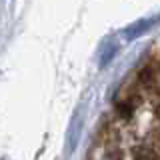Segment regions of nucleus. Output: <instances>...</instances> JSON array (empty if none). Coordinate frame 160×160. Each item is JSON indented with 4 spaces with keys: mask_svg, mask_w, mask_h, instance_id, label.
<instances>
[]
</instances>
